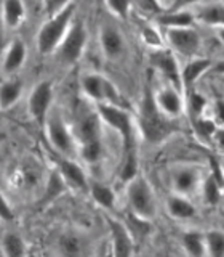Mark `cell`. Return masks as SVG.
<instances>
[{
	"label": "cell",
	"mask_w": 224,
	"mask_h": 257,
	"mask_svg": "<svg viewBox=\"0 0 224 257\" xmlns=\"http://www.w3.org/2000/svg\"><path fill=\"white\" fill-rule=\"evenodd\" d=\"M138 125H140L142 137L152 145L165 142L174 131L173 119L166 117L164 112L157 108L152 93H146L141 101Z\"/></svg>",
	"instance_id": "obj_1"
},
{
	"label": "cell",
	"mask_w": 224,
	"mask_h": 257,
	"mask_svg": "<svg viewBox=\"0 0 224 257\" xmlns=\"http://www.w3.org/2000/svg\"><path fill=\"white\" fill-rule=\"evenodd\" d=\"M74 4L68 5L64 10L52 15L48 21L42 24L37 34V50L42 55H52L68 34L70 24L74 23Z\"/></svg>",
	"instance_id": "obj_2"
},
{
	"label": "cell",
	"mask_w": 224,
	"mask_h": 257,
	"mask_svg": "<svg viewBox=\"0 0 224 257\" xmlns=\"http://www.w3.org/2000/svg\"><path fill=\"white\" fill-rule=\"evenodd\" d=\"M96 111L104 124L118 134L126 150V156H134V122L133 116L120 104H96Z\"/></svg>",
	"instance_id": "obj_3"
},
{
	"label": "cell",
	"mask_w": 224,
	"mask_h": 257,
	"mask_svg": "<svg viewBox=\"0 0 224 257\" xmlns=\"http://www.w3.org/2000/svg\"><path fill=\"white\" fill-rule=\"evenodd\" d=\"M126 182V201L130 211L144 220H152L157 215V198L150 183L142 175H133Z\"/></svg>",
	"instance_id": "obj_4"
},
{
	"label": "cell",
	"mask_w": 224,
	"mask_h": 257,
	"mask_svg": "<svg viewBox=\"0 0 224 257\" xmlns=\"http://www.w3.org/2000/svg\"><path fill=\"white\" fill-rule=\"evenodd\" d=\"M164 39L165 45L174 55L182 56L186 60L198 56L200 50H202V37L194 26L165 29Z\"/></svg>",
	"instance_id": "obj_5"
},
{
	"label": "cell",
	"mask_w": 224,
	"mask_h": 257,
	"mask_svg": "<svg viewBox=\"0 0 224 257\" xmlns=\"http://www.w3.org/2000/svg\"><path fill=\"white\" fill-rule=\"evenodd\" d=\"M88 42V32L82 21H74L70 24L68 34L64 36L62 42L56 48V58L62 64L70 66L76 64L85 52V47Z\"/></svg>",
	"instance_id": "obj_6"
},
{
	"label": "cell",
	"mask_w": 224,
	"mask_h": 257,
	"mask_svg": "<svg viewBox=\"0 0 224 257\" xmlns=\"http://www.w3.org/2000/svg\"><path fill=\"white\" fill-rule=\"evenodd\" d=\"M80 85H82V90L86 95V98L96 104H120V100H122V96H120L117 87L112 84V80L100 74V72H88V74L82 76Z\"/></svg>",
	"instance_id": "obj_7"
},
{
	"label": "cell",
	"mask_w": 224,
	"mask_h": 257,
	"mask_svg": "<svg viewBox=\"0 0 224 257\" xmlns=\"http://www.w3.org/2000/svg\"><path fill=\"white\" fill-rule=\"evenodd\" d=\"M204 174L197 166L181 164L174 166L170 172V187L173 193L184 196H192L194 193L200 191L204 182Z\"/></svg>",
	"instance_id": "obj_8"
},
{
	"label": "cell",
	"mask_w": 224,
	"mask_h": 257,
	"mask_svg": "<svg viewBox=\"0 0 224 257\" xmlns=\"http://www.w3.org/2000/svg\"><path fill=\"white\" fill-rule=\"evenodd\" d=\"M45 131H46V137L50 143L53 145V148L56 151H60L61 155L68 156L74 153V147H76V140L72 134L69 132L68 124L64 122V119L61 117V114L58 112H48V116L45 119Z\"/></svg>",
	"instance_id": "obj_9"
},
{
	"label": "cell",
	"mask_w": 224,
	"mask_h": 257,
	"mask_svg": "<svg viewBox=\"0 0 224 257\" xmlns=\"http://www.w3.org/2000/svg\"><path fill=\"white\" fill-rule=\"evenodd\" d=\"M152 96H154L157 108L170 119H178L186 111V103H184L181 90L172 84L160 87L156 93H152Z\"/></svg>",
	"instance_id": "obj_10"
},
{
	"label": "cell",
	"mask_w": 224,
	"mask_h": 257,
	"mask_svg": "<svg viewBox=\"0 0 224 257\" xmlns=\"http://www.w3.org/2000/svg\"><path fill=\"white\" fill-rule=\"evenodd\" d=\"M53 101V87L52 82L48 80H42L38 82L34 90L29 95V101H28V108L30 116L34 117L37 122L45 124V119L50 112V106Z\"/></svg>",
	"instance_id": "obj_11"
},
{
	"label": "cell",
	"mask_w": 224,
	"mask_h": 257,
	"mask_svg": "<svg viewBox=\"0 0 224 257\" xmlns=\"http://www.w3.org/2000/svg\"><path fill=\"white\" fill-rule=\"evenodd\" d=\"M152 64L162 72V76L166 77V80L176 88H182L181 84V68L176 61V55L170 48H158L152 53Z\"/></svg>",
	"instance_id": "obj_12"
},
{
	"label": "cell",
	"mask_w": 224,
	"mask_h": 257,
	"mask_svg": "<svg viewBox=\"0 0 224 257\" xmlns=\"http://www.w3.org/2000/svg\"><path fill=\"white\" fill-rule=\"evenodd\" d=\"M100 47L102 55L110 61L120 60L126 50L124 36L114 26H102L100 29Z\"/></svg>",
	"instance_id": "obj_13"
},
{
	"label": "cell",
	"mask_w": 224,
	"mask_h": 257,
	"mask_svg": "<svg viewBox=\"0 0 224 257\" xmlns=\"http://www.w3.org/2000/svg\"><path fill=\"white\" fill-rule=\"evenodd\" d=\"M110 230V243H112V254L114 255H130L133 254V235L128 230L124 222L110 219L108 220Z\"/></svg>",
	"instance_id": "obj_14"
},
{
	"label": "cell",
	"mask_w": 224,
	"mask_h": 257,
	"mask_svg": "<svg viewBox=\"0 0 224 257\" xmlns=\"http://www.w3.org/2000/svg\"><path fill=\"white\" fill-rule=\"evenodd\" d=\"M194 18L197 24L218 29L224 28V4L214 2V4H198L192 8Z\"/></svg>",
	"instance_id": "obj_15"
},
{
	"label": "cell",
	"mask_w": 224,
	"mask_h": 257,
	"mask_svg": "<svg viewBox=\"0 0 224 257\" xmlns=\"http://www.w3.org/2000/svg\"><path fill=\"white\" fill-rule=\"evenodd\" d=\"M213 61L205 56H194V58H188L184 66L181 68V84L182 88H189L194 85L197 80L202 77L206 71L212 69Z\"/></svg>",
	"instance_id": "obj_16"
},
{
	"label": "cell",
	"mask_w": 224,
	"mask_h": 257,
	"mask_svg": "<svg viewBox=\"0 0 224 257\" xmlns=\"http://www.w3.org/2000/svg\"><path fill=\"white\" fill-rule=\"evenodd\" d=\"M28 56V48L26 44L21 39H14L12 44H8L6 50L4 53L2 60V72L6 76L14 74L16 71H20L22 68L24 61Z\"/></svg>",
	"instance_id": "obj_17"
},
{
	"label": "cell",
	"mask_w": 224,
	"mask_h": 257,
	"mask_svg": "<svg viewBox=\"0 0 224 257\" xmlns=\"http://www.w3.org/2000/svg\"><path fill=\"white\" fill-rule=\"evenodd\" d=\"M100 114L98 111H85L77 120V134L82 145L92 142H101L100 139Z\"/></svg>",
	"instance_id": "obj_18"
},
{
	"label": "cell",
	"mask_w": 224,
	"mask_h": 257,
	"mask_svg": "<svg viewBox=\"0 0 224 257\" xmlns=\"http://www.w3.org/2000/svg\"><path fill=\"white\" fill-rule=\"evenodd\" d=\"M165 209L170 217L176 220H188L192 219L197 214V209L194 203L189 199V196L178 195V193H172L165 201Z\"/></svg>",
	"instance_id": "obj_19"
},
{
	"label": "cell",
	"mask_w": 224,
	"mask_h": 257,
	"mask_svg": "<svg viewBox=\"0 0 224 257\" xmlns=\"http://www.w3.org/2000/svg\"><path fill=\"white\" fill-rule=\"evenodd\" d=\"M157 24L164 29L194 26L196 18L192 10H166L157 16Z\"/></svg>",
	"instance_id": "obj_20"
},
{
	"label": "cell",
	"mask_w": 224,
	"mask_h": 257,
	"mask_svg": "<svg viewBox=\"0 0 224 257\" xmlns=\"http://www.w3.org/2000/svg\"><path fill=\"white\" fill-rule=\"evenodd\" d=\"M60 172L64 182H68L70 187H74L77 190H85L88 187L86 183V175L84 172V169L80 167L77 163L70 159H60Z\"/></svg>",
	"instance_id": "obj_21"
},
{
	"label": "cell",
	"mask_w": 224,
	"mask_h": 257,
	"mask_svg": "<svg viewBox=\"0 0 224 257\" xmlns=\"http://www.w3.org/2000/svg\"><path fill=\"white\" fill-rule=\"evenodd\" d=\"M26 16L22 0H4L2 5V23L8 29L18 28Z\"/></svg>",
	"instance_id": "obj_22"
},
{
	"label": "cell",
	"mask_w": 224,
	"mask_h": 257,
	"mask_svg": "<svg viewBox=\"0 0 224 257\" xmlns=\"http://www.w3.org/2000/svg\"><path fill=\"white\" fill-rule=\"evenodd\" d=\"M181 246L184 249V252L198 257V255H206L205 249V233L197 231V230H189L184 231L181 236Z\"/></svg>",
	"instance_id": "obj_23"
},
{
	"label": "cell",
	"mask_w": 224,
	"mask_h": 257,
	"mask_svg": "<svg viewBox=\"0 0 224 257\" xmlns=\"http://www.w3.org/2000/svg\"><path fill=\"white\" fill-rule=\"evenodd\" d=\"M22 92L21 80H5L4 84H0V109H8L20 100Z\"/></svg>",
	"instance_id": "obj_24"
},
{
	"label": "cell",
	"mask_w": 224,
	"mask_h": 257,
	"mask_svg": "<svg viewBox=\"0 0 224 257\" xmlns=\"http://www.w3.org/2000/svg\"><path fill=\"white\" fill-rule=\"evenodd\" d=\"M90 195L94 199V203H98L104 209H112L116 204V193L112 191L110 187L102 183H92L90 187Z\"/></svg>",
	"instance_id": "obj_25"
},
{
	"label": "cell",
	"mask_w": 224,
	"mask_h": 257,
	"mask_svg": "<svg viewBox=\"0 0 224 257\" xmlns=\"http://www.w3.org/2000/svg\"><path fill=\"white\" fill-rule=\"evenodd\" d=\"M205 249H206V255L224 257V231L221 230L205 231Z\"/></svg>",
	"instance_id": "obj_26"
},
{
	"label": "cell",
	"mask_w": 224,
	"mask_h": 257,
	"mask_svg": "<svg viewBox=\"0 0 224 257\" xmlns=\"http://www.w3.org/2000/svg\"><path fill=\"white\" fill-rule=\"evenodd\" d=\"M200 193H202L205 203L210 204V206L218 204L221 201V185L213 175L205 177L204 179L202 187H200Z\"/></svg>",
	"instance_id": "obj_27"
},
{
	"label": "cell",
	"mask_w": 224,
	"mask_h": 257,
	"mask_svg": "<svg viewBox=\"0 0 224 257\" xmlns=\"http://www.w3.org/2000/svg\"><path fill=\"white\" fill-rule=\"evenodd\" d=\"M2 249L10 257H18L26 252V246H24L22 238L16 235V233H6L2 239Z\"/></svg>",
	"instance_id": "obj_28"
},
{
	"label": "cell",
	"mask_w": 224,
	"mask_h": 257,
	"mask_svg": "<svg viewBox=\"0 0 224 257\" xmlns=\"http://www.w3.org/2000/svg\"><path fill=\"white\" fill-rule=\"evenodd\" d=\"M141 39L144 44L152 48V50L165 48V39L162 36V32H158V29L154 26H144L141 29Z\"/></svg>",
	"instance_id": "obj_29"
},
{
	"label": "cell",
	"mask_w": 224,
	"mask_h": 257,
	"mask_svg": "<svg viewBox=\"0 0 224 257\" xmlns=\"http://www.w3.org/2000/svg\"><path fill=\"white\" fill-rule=\"evenodd\" d=\"M106 5L112 15L118 16V18H126L132 12L133 0H106Z\"/></svg>",
	"instance_id": "obj_30"
},
{
	"label": "cell",
	"mask_w": 224,
	"mask_h": 257,
	"mask_svg": "<svg viewBox=\"0 0 224 257\" xmlns=\"http://www.w3.org/2000/svg\"><path fill=\"white\" fill-rule=\"evenodd\" d=\"M60 246L64 254L76 255L82 252V241L74 235H64L60 241Z\"/></svg>",
	"instance_id": "obj_31"
},
{
	"label": "cell",
	"mask_w": 224,
	"mask_h": 257,
	"mask_svg": "<svg viewBox=\"0 0 224 257\" xmlns=\"http://www.w3.org/2000/svg\"><path fill=\"white\" fill-rule=\"evenodd\" d=\"M82 158L86 163H98L101 158V142H92L82 145Z\"/></svg>",
	"instance_id": "obj_32"
},
{
	"label": "cell",
	"mask_w": 224,
	"mask_h": 257,
	"mask_svg": "<svg viewBox=\"0 0 224 257\" xmlns=\"http://www.w3.org/2000/svg\"><path fill=\"white\" fill-rule=\"evenodd\" d=\"M64 190V179L58 174H52L50 180H48V187H46V198L52 199L61 195Z\"/></svg>",
	"instance_id": "obj_33"
},
{
	"label": "cell",
	"mask_w": 224,
	"mask_h": 257,
	"mask_svg": "<svg viewBox=\"0 0 224 257\" xmlns=\"http://www.w3.org/2000/svg\"><path fill=\"white\" fill-rule=\"evenodd\" d=\"M133 5H136L142 10L144 13H154V15H160V12L164 10V7L160 5L158 0H133Z\"/></svg>",
	"instance_id": "obj_34"
},
{
	"label": "cell",
	"mask_w": 224,
	"mask_h": 257,
	"mask_svg": "<svg viewBox=\"0 0 224 257\" xmlns=\"http://www.w3.org/2000/svg\"><path fill=\"white\" fill-rule=\"evenodd\" d=\"M198 4H202V0H170L166 10H192Z\"/></svg>",
	"instance_id": "obj_35"
},
{
	"label": "cell",
	"mask_w": 224,
	"mask_h": 257,
	"mask_svg": "<svg viewBox=\"0 0 224 257\" xmlns=\"http://www.w3.org/2000/svg\"><path fill=\"white\" fill-rule=\"evenodd\" d=\"M70 4H72V0H46V10L52 16L54 13L64 10V8H66L68 5H70Z\"/></svg>",
	"instance_id": "obj_36"
},
{
	"label": "cell",
	"mask_w": 224,
	"mask_h": 257,
	"mask_svg": "<svg viewBox=\"0 0 224 257\" xmlns=\"http://www.w3.org/2000/svg\"><path fill=\"white\" fill-rule=\"evenodd\" d=\"M213 119L216 124L224 125V100H216L213 103Z\"/></svg>",
	"instance_id": "obj_37"
},
{
	"label": "cell",
	"mask_w": 224,
	"mask_h": 257,
	"mask_svg": "<svg viewBox=\"0 0 224 257\" xmlns=\"http://www.w3.org/2000/svg\"><path fill=\"white\" fill-rule=\"evenodd\" d=\"M0 219L4 220H13V211L10 204L6 203L5 198L0 195Z\"/></svg>",
	"instance_id": "obj_38"
},
{
	"label": "cell",
	"mask_w": 224,
	"mask_h": 257,
	"mask_svg": "<svg viewBox=\"0 0 224 257\" xmlns=\"http://www.w3.org/2000/svg\"><path fill=\"white\" fill-rule=\"evenodd\" d=\"M189 104H190V108H194L196 112H202V109L205 108V98L200 93H194L190 96V100H189Z\"/></svg>",
	"instance_id": "obj_39"
},
{
	"label": "cell",
	"mask_w": 224,
	"mask_h": 257,
	"mask_svg": "<svg viewBox=\"0 0 224 257\" xmlns=\"http://www.w3.org/2000/svg\"><path fill=\"white\" fill-rule=\"evenodd\" d=\"M5 50V32H4V23L0 21V55Z\"/></svg>",
	"instance_id": "obj_40"
},
{
	"label": "cell",
	"mask_w": 224,
	"mask_h": 257,
	"mask_svg": "<svg viewBox=\"0 0 224 257\" xmlns=\"http://www.w3.org/2000/svg\"><path fill=\"white\" fill-rule=\"evenodd\" d=\"M214 32H216V37H218V40H220V42L224 45V28H218V29H214Z\"/></svg>",
	"instance_id": "obj_41"
},
{
	"label": "cell",
	"mask_w": 224,
	"mask_h": 257,
	"mask_svg": "<svg viewBox=\"0 0 224 257\" xmlns=\"http://www.w3.org/2000/svg\"><path fill=\"white\" fill-rule=\"evenodd\" d=\"M218 169H220V174H221L222 180H224V156L220 159V163H218Z\"/></svg>",
	"instance_id": "obj_42"
},
{
	"label": "cell",
	"mask_w": 224,
	"mask_h": 257,
	"mask_svg": "<svg viewBox=\"0 0 224 257\" xmlns=\"http://www.w3.org/2000/svg\"><path fill=\"white\" fill-rule=\"evenodd\" d=\"M158 2H160V5H162V7L165 8V10H166V7H168V4H170V0H158Z\"/></svg>",
	"instance_id": "obj_43"
},
{
	"label": "cell",
	"mask_w": 224,
	"mask_h": 257,
	"mask_svg": "<svg viewBox=\"0 0 224 257\" xmlns=\"http://www.w3.org/2000/svg\"><path fill=\"white\" fill-rule=\"evenodd\" d=\"M222 211H224V204H222Z\"/></svg>",
	"instance_id": "obj_44"
}]
</instances>
